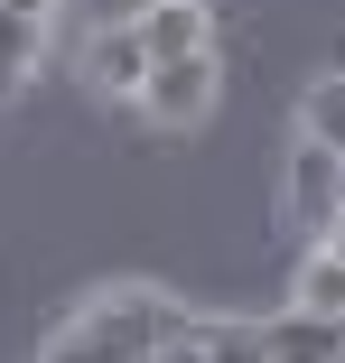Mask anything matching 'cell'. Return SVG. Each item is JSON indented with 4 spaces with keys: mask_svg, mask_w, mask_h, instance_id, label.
Wrapping results in <instances>:
<instances>
[{
    "mask_svg": "<svg viewBox=\"0 0 345 363\" xmlns=\"http://www.w3.org/2000/svg\"><path fill=\"white\" fill-rule=\"evenodd\" d=\"M177 335H196V317L168 298V289H103V298H84L56 326L47 363H150Z\"/></svg>",
    "mask_w": 345,
    "mask_h": 363,
    "instance_id": "obj_1",
    "label": "cell"
},
{
    "mask_svg": "<svg viewBox=\"0 0 345 363\" xmlns=\"http://www.w3.org/2000/svg\"><path fill=\"white\" fill-rule=\"evenodd\" d=\"M280 196H290V224L327 242V233H336V214H345V159H327L317 140H299L290 168H280Z\"/></svg>",
    "mask_w": 345,
    "mask_h": 363,
    "instance_id": "obj_2",
    "label": "cell"
},
{
    "mask_svg": "<svg viewBox=\"0 0 345 363\" xmlns=\"http://www.w3.org/2000/svg\"><path fill=\"white\" fill-rule=\"evenodd\" d=\"M159 130H196L205 112H215V56H177V65H150V84L131 94Z\"/></svg>",
    "mask_w": 345,
    "mask_h": 363,
    "instance_id": "obj_3",
    "label": "cell"
},
{
    "mask_svg": "<svg viewBox=\"0 0 345 363\" xmlns=\"http://www.w3.org/2000/svg\"><path fill=\"white\" fill-rule=\"evenodd\" d=\"M141 47L150 65H177V56H215V10L205 0H141Z\"/></svg>",
    "mask_w": 345,
    "mask_h": 363,
    "instance_id": "obj_4",
    "label": "cell"
},
{
    "mask_svg": "<svg viewBox=\"0 0 345 363\" xmlns=\"http://www.w3.org/2000/svg\"><path fill=\"white\" fill-rule=\"evenodd\" d=\"M84 84H94V94H121V103L150 84V47H141V28H131V19H112V28L84 38Z\"/></svg>",
    "mask_w": 345,
    "mask_h": 363,
    "instance_id": "obj_5",
    "label": "cell"
},
{
    "mask_svg": "<svg viewBox=\"0 0 345 363\" xmlns=\"http://www.w3.org/2000/svg\"><path fill=\"white\" fill-rule=\"evenodd\" d=\"M261 354L270 363H345V317H261Z\"/></svg>",
    "mask_w": 345,
    "mask_h": 363,
    "instance_id": "obj_6",
    "label": "cell"
},
{
    "mask_svg": "<svg viewBox=\"0 0 345 363\" xmlns=\"http://www.w3.org/2000/svg\"><path fill=\"white\" fill-rule=\"evenodd\" d=\"M290 308H299V317H345V261H336V252H308V261H299Z\"/></svg>",
    "mask_w": 345,
    "mask_h": 363,
    "instance_id": "obj_7",
    "label": "cell"
},
{
    "mask_svg": "<svg viewBox=\"0 0 345 363\" xmlns=\"http://www.w3.org/2000/svg\"><path fill=\"white\" fill-rule=\"evenodd\" d=\"M299 140H317L327 159H345V75H317L299 103Z\"/></svg>",
    "mask_w": 345,
    "mask_h": 363,
    "instance_id": "obj_8",
    "label": "cell"
},
{
    "mask_svg": "<svg viewBox=\"0 0 345 363\" xmlns=\"http://www.w3.org/2000/svg\"><path fill=\"white\" fill-rule=\"evenodd\" d=\"M38 47H47V28H38V19H10V10H0V103H10V94H28Z\"/></svg>",
    "mask_w": 345,
    "mask_h": 363,
    "instance_id": "obj_9",
    "label": "cell"
},
{
    "mask_svg": "<svg viewBox=\"0 0 345 363\" xmlns=\"http://www.w3.org/2000/svg\"><path fill=\"white\" fill-rule=\"evenodd\" d=\"M205 363H270L252 317H205Z\"/></svg>",
    "mask_w": 345,
    "mask_h": 363,
    "instance_id": "obj_10",
    "label": "cell"
},
{
    "mask_svg": "<svg viewBox=\"0 0 345 363\" xmlns=\"http://www.w3.org/2000/svg\"><path fill=\"white\" fill-rule=\"evenodd\" d=\"M150 363H205V317H196V335H177V345H159Z\"/></svg>",
    "mask_w": 345,
    "mask_h": 363,
    "instance_id": "obj_11",
    "label": "cell"
},
{
    "mask_svg": "<svg viewBox=\"0 0 345 363\" xmlns=\"http://www.w3.org/2000/svg\"><path fill=\"white\" fill-rule=\"evenodd\" d=\"M0 10H10V19H38V28H47V19H56V0H0Z\"/></svg>",
    "mask_w": 345,
    "mask_h": 363,
    "instance_id": "obj_12",
    "label": "cell"
},
{
    "mask_svg": "<svg viewBox=\"0 0 345 363\" xmlns=\"http://www.w3.org/2000/svg\"><path fill=\"white\" fill-rule=\"evenodd\" d=\"M317 252H336V261H345V214H336V233H327V242H317Z\"/></svg>",
    "mask_w": 345,
    "mask_h": 363,
    "instance_id": "obj_13",
    "label": "cell"
},
{
    "mask_svg": "<svg viewBox=\"0 0 345 363\" xmlns=\"http://www.w3.org/2000/svg\"><path fill=\"white\" fill-rule=\"evenodd\" d=\"M336 75H345V65H336Z\"/></svg>",
    "mask_w": 345,
    "mask_h": 363,
    "instance_id": "obj_14",
    "label": "cell"
}]
</instances>
